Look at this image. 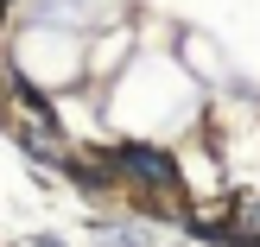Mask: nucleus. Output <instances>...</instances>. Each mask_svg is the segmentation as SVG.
<instances>
[{"instance_id":"f03ea898","label":"nucleus","mask_w":260,"mask_h":247,"mask_svg":"<svg viewBox=\"0 0 260 247\" xmlns=\"http://www.w3.org/2000/svg\"><path fill=\"white\" fill-rule=\"evenodd\" d=\"M38 247H57V241H38Z\"/></svg>"},{"instance_id":"f257e3e1","label":"nucleus","mask_w":260,"mask_h":247,"mask_svg":"<svg viewBox=\"0 0 260 247\" xmlns=\"http://www.w3.org/2000/svg\"><path fill=\"white\" fill-rule=\"evenodd\" d=\"M121 171H127V178H146L152 190H172V184H178L172 159H165V152H152V146H127V152H121Z\"/></svg>"}]
</instances>
